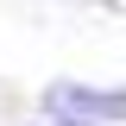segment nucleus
<instances>
[{
	"label": "nucleus",
	"instance_id": "1",
	"mask_svg": "<svg viewBox=\"0 0 126 126\" xmlns=\"http://www.w3.org/2000/svg\"><path fill=\"white\" fill-rule=\"evenodd\" d=\"M126 120V88H94V126Z\"/></svg>",
	"mask_w": 126,
	"mask_h": 126
}]
</instances>
